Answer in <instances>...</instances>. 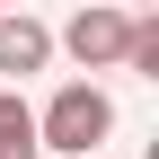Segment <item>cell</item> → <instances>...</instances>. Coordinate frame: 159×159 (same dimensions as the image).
Listing matches in <instances>:
<instances>
[{
  "label": "cell",
  "instance_id": "obj_1",
  "mask_svg": "<svg viewBox=\"0 0 159 159\" xmlns=\"http://www.w3.org/2000/svg\"><path fill=\"white\" fill-rule=\"evenodd\" d=\"M106 133H115V97L89 89V80H62L53 106L35 115V150H62V159H97Z\"/></svg>",
  "mask_w": 159,
  "mask_h": 159
},
{
  "label": "cell",
  "instance_id": "obj_4",
  "mask_svg": "<svg viewBox=\"0 0 159 159\" xmlns=\"http://www.w3.org/2000/svg\"><path fill=\"white\" fill-rule=\"evenodd\" d=\"M0 159H35V106L18 89H0Z\"/></svg>",
  "mask_w": 159,
  "mask_h": 159
},
{
  "label": "cell",
  "instance_id": "obj_2",
  "mask_svg": "<svg viewBox=\"0 0 159 159\" xmlns=\"http://www.w3.org/2000/svg\"><path fill=\"white\" fill-rule=\"evenodd\" d=\"M124 35H133L124 9H80L71 27H62V44H71L80 71H106V62H124Z\"/></svg>",
  "mask_w": 159,
  "mask_h": 159
},
{
  "label": "cell",
  "instance_id": "obj_3",
  "mask_svg": "<svg viewBox=\"0 0 159 159\" xmlns=\"http://www.w3.org/2000/svg\"><path fill=\"white\" fill-rule=\"evenodd\" d=\"M44 62H53V27H44V18H0V71L27 80V71H44Z\"/></svg>",
  "mask_w": 159,
  "mask_h": 159
}]
</instances>
